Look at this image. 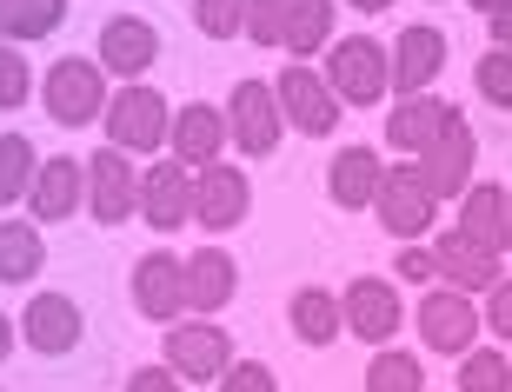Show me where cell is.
I'll return each mask as SVG.
<instances>
[{
    "label": "cell",
    "mask_w": 512,
    "mask_h": 392,
    "mask_svg": "<svg viewBox=\"0 0 512 392\" xmlns=\"http://www.w3.org/2000/svg\"><path fill=\"white\" fill-rule=\"evenodd\" d=\"M506 213H512V193H506Z\"/></svg>",
    "instance_id": "cell-44"
},
{
    "label": "cell",
    "mask_w": 512,
    "mask_h": 392,
    "mask_svg": "<svg viewBox=\"0 0 512 392\" xmlns=\"http://www.w3.org/2000/svg\"><path fill=\"white\" fill-rule=\"evenodd\" d=\"M346 7H360V14H386L393 0H346Z\"/></svg>",
    "instance_id": "cell-42"
},
{
    "label": "cell",
    "mask_w": 512,
    "mask_h": 392,
    "mask_svg": "<svg viewBox=\"0 0 512 392\" xmlns=\"http://www.w3.org/2000/svg\"><path fill=\"white\" fill-rule=\"evenodd\" d=\"M459 233L479 246V253H506L512 246V213H506V187H486V180H473L466 187V200H459Z\"/></svg>",
    "instance_id": "cell-24"
},
{
    "label": "cell",
    "mask_w": 512,
    "mask_h": 392,
    "mask_svg": "<svg viewBox=\"0 0 512 392\" xmlns=\"http://www.w3.org/2000/svg\"><path fill=\"white\" fill-rule=\"evenodd\" d=\"M399 280H413V286H439V266H433V246L419 240V246H399V260H393Z\"/></svg>",
    "instance_id": "cell-38"
},
{
    "label": "cell",
    "mask_w": 512,
    "mask_h": 392,
    "mask_svg": "<svg viewBox=\"0 0 512 392\" xmlns=\"http://www.w3.org/2000/svg\"><path fill=\"white\" fill-rule=\"evenodd\" d=\"M213 386H220V392H280V379H273V366H266V359H233Z\"/></svg>",
    "instance_id": "cell-36"
},
{
    "label": "cell",
    "mask_w": 512,
    "mask_h": 392,
    "mask_svg": "<svg viewBox=\"0 0 512 392\" xmlns=\"http://www.w3.org/2000/svg\"><path fill=\"white\" fill-rule=\"evenodd\" d=\"M47 266V240L34 220H0V286H27Z\"/></svg>",
    "instance_id": "cell-26"
},
{
    "label": "cell",
    "mask_w": 512,
    "mask_h": 392,
    "mask_svg": "<svg viewBox=\"0 0 512 392\" xmlns=\"http://www.w3.org/2000/svg\"><path fill=\"white\" fill-rule=\"evenodd\" d=\"M160 366H167V373H180L187 386H200V379H220V373L233 366V333L220 326V319H200V313L173 319L167 339H160Z\"/></svg>",
    "instance_id": "cell-5"
},
{
    "label": "cell",
    "mask_w": 512,
    "mask_h": 392,
    "mask_svg": "<svg viewBox=\"0 0 512 392\" xmlns=\"http://www.w3.org/2000/svg\"><path fill=\"white\" fill-rule=\"evenodd\" d=\"M107 100H114V87H107V74H100L94 54L54 60L47 80H40V107H47L54 127H94L100 113H107Z\"/></svg>",
    "instance_id": "cell-3"
},
{
    "label": "cell",
    "mask_w": 512,
    "mask_h": 392,
    "mask_svg": "<svg viewBox=\"0 0 512 392\" xmlns=\"http://www.w3.org/2000/svg\"><path fill=\"white\" fill-rule=\"evenodd\" d=\"M393 54V94H433L439 67H446V34L439 27H426V20H413V27H399V40L386 47Z\"/></svg>",
    "instance_id": "cell-19"
},
{
    "label": "cell",
    "mask_w": 512,
    "mask_h": 392,
    "mask_svg": "<svg viewBox=\"0 0 512 392\" xmlns=\"http://www.w3.org/2000/svg\"><path fill=\"white\" fill-rule=\"evenodd\" d=\"M473 87L486 107H512V54L506 47H486V54L473 60Z\"/></svg>",
    "instance_id": "cell-33"
},
{
    "label": "cell",
    "mask_w": 512,
    "mask_h": 392,
    "mask_svg": "<svg viewBox=\"0 0 512 392\" xmlns=\"http://www.w3.org/2000/svg\"><path fill=\"white\" fill-rule=\"evenodd\" d=\"M333 14H340V0H293V14H286V54L293 60H313L333 47Z\"/></svg>",
    "instance_id": "cell-27"
},
{
    "label": "cell",
    "mask_w": 512,
    "mask_h": 392,
    "mask_svg": "<svg viewBox=\"0 0 512 392\" xmlns=\"http://www.w3.org/2000/svg\"><path fill=\"white\" fill-rule=\"evenodd\" d=\"M479 326H493L499 339H512V280L499 273V286H486V306H479Z\"/></svg>",
    "instance_id": "cell-37"
},
{
    "label": "cell",
    "mask_w": 512,
    "mask_h": 392,
    "mask_svg": "<svg viewBox=\"0 0 512 392\" xmlns=\"http://www.w3.org/2000/svg\"><path fill=\"white\" fill-rule=\"evenodd\" d=\"M100 127H107V147H120L133 160V153H167V133H173V107L160 87H147V80H127V87H114V100H107V113H100Z\"/></svg>",
    "instance_id": "cell-1"
},
{
    "label": "cell",
    "mask_w": 512,
    "mask_h": 392,
    "mask_svg": "<svg viewBox=\"0 0 512 392\" xmlns=\"http://www.w3.org/2000/svg\"><path fill=\"white\" fill-rule=\"evenodd\" d=\"M247 206H253L247 167L213 160V167L193 173V226H200V233H227V226H240V220H247Z\"/></svg>",
    "instance_id": "cell-9"
},
{
    "label": "cell",
    "mask_w": 512,
    "mask_h": 392,
    "mask_svg": "<svg viewBox=\"0 0 512 392\" xmlns=\"http://www.w3.org/2000/svg\"><path fill=\"white\" fill-rule=\"evenodd\" d=\"M380 180H386V160L373 147H340L333 167H326V200L340 206V213H366V206L380 200Z\"/></svg>",
    "instance_id": "cell-21"
},
{
    "label": "cell",
    "mask_w": 512,
    "mask_h": 392,
    "mask_svg": "<svg viewBox=\"0 0 512 392\" xmlns=\"http://www.w3.org/2000/svg\"><path fill=\"white\" fill-rule=\"evenodd\" d=\"M326 87L340 94V107H380L393 94V54L373 34H346L326 47Z\"/></svg>",
    "instance_id": "cell-2"
},
{
    "label": "cell",
    "mask_w": 512,
    "mask_h": 392,
    "mask_svg": "<svg viewBox=\"0 0 512 392\" xmlns=\"http://www.w3.org/2000/svg\"><path fill=\"white\" fill-rule=\"evenodd\" d=\"M433 266H439V286H453V293H486V286H499V260L493 253H479L466 233H433Z\"/></svg>",
    "instance_id": "cell-23"
},
{
    "label": "cell",
    "mask_w": 512,
    "mask_h": 392,
    "mask_svg": "<svg viewBox=\"0 0 512 392\" xmlns=\"http://www.w3.org/2000/svg\"><path fill=\"white\" fill-rule=\"evenodd\" d=\"M87 213L100 226H120L140 213V167H133L120 147H100L87 160Z\"/></svg>",
    "instance_id": "cell-12"
},
{
    "label": "cell",
    "mask_w": 512,
    "mask_h": 392,
    "mask_svg": "<svg viewBox=\"0 0 512 392\" xmlns=\"http://www.w3.org/2000/svg\"><path fill=\"white\" fill-rule=\"evenodd\" d=\"M373 213H380V226L393 233L399 246H419L426 233H439V193L426 187V173H419V160H399V167H386V180H380V200H373Z\"/></svg>",
    "instance_id": "cell-4"
},
{
    "label": "cell",
    "mask_w": 512,
    "mask_h": 392,
    "mask_svg": "<svg viewBox=\"0 0 512 392\" xmlns=\"http://www.w3.org/2000/svg\"><path fill=\"white\" fill-rule=\"evenodd\" d=\"M486 34H493V47H506V54H512V0L499 7V14H486Z\"/></svg>",
    "instance_id": "cell-40"
},
{
    "label": "cell",
    "mask_w": 512,
    "mask_h": 392,
    "mask_svg": "<svg viewBox=\"0 0 512 392\" xmlns=\"http://www.w3.org/2000/svg\"><path fill=\"white\" fill-rule=\"evenodd\" d=\"M340 313H346V333L353 339H393L399 326H406V299H399L393 280L360 273V280L340 293Z\"/></svg>",
    "instance_id": "cell-15"
},
{
    "label": "cell",
    "mask_w": 512,
    "mask_h": 392,
    "mask_svg": "<svg viewBox=\"0 0 512 392\" xmlns=\"http://www.w3.org/2000/svg\"><path fill=\"white\" fill-rule=\"evenodd\" d=\"M233 293H240V260H233L227 246H193L187 253V313L200 319H220L233 306Z\"/></svg>",
    "instance_id": "cell-18"
},
{
    "label": "cell",
    "mask_w": 512,
    "mask_h": 392,
    "mask_svg": "<svg viewBox=\"0 0 512 392\" xmlns=\"http://www.w3.org/2000/svg\"><path fill=\"white\" fill-rule=\"evenodd\" d=\"M133 313L153 319V326H173V319H187V260L167 253V246H153L133 260Z\"/></svg>",
    "instance_id": "cell-7"
},
{
    "label": "cell",
    "mask_w": 512,
    "mask_h": 392,
    "mask_svg": "<svg viewBox=\"0 0 512 392\" xmlns=\"http://www.w3.org/2000/svg\"><path fill=\"white\" fill-rule=\"evenodd\" d=\"M466 7H473V14H499V7H506V0H466Z\"/></svg>",
    "instance_id": "cell-43"
},
{
    "label": "cell",
    "mask_w": 512,
    "mask_h": 392,
    "mask_svg": "<svg viewBox=\"0 0 512 392\" xmlns=\"http://www.w3.org/2000/svg\"><path fill=\"white\" fill-rule=\"evenodd\" d=\"M94 60H100V74H120V80L153 74V60H160V27H153L147 14H120V20H107V27H100Z\"/></svg>",
    "instance_id": "cell-17"
},
{
    "label": "cell",
    "mask_w": 512,
    "mask_h": 392,
    "mask_svg": "<svg viewBox=\"0 0 512 392\" xmlns=\"http://www.w3.org/2000/svg\"><path fill=\"white\" fill-rule=\"evenodd\" d=\"M14 326H20V339H27L40 359H67L80 346V333H87V319H80V306L67 293H34Z\"/></svg>",
    "instance_id": "cell-16"
},
{
    "label": "cell",
    "mask_w": 512,
    "mask_h": 392,
    "mask_svg": "<svg viewBox=\"0 0 512 392\" xmlns=\"http://www.w3.org/2000/svg\"><path fill=\"white\" fill-rule=\"evenodd\" d=\"M366 392H426V366H419V353L380 346L373 366H366Z\"/></svg>",
    "instance_id": "cell-30"
},
{
    "label": "cell",
    "mask_w": 512,
    "mask_h": 392,
    "mask_svg": "<svg viewBox=\"0 0 512 392\" xmlns=\"http://www.w3.org/2000/svg\"><path fill=\"white\" fill-rule=\"evenodd\" d=\"M459 392H512V353L473 346V353L459 359Z\"/></svg>",
    "instance_id": "cell-31"
},
{
    "label": "cell",
    "mask_w": 512,
    "mask_h": 392,
    "mask_svg": "<svg viewBox=\"0 0 512 392\" xmlns=\"http://www.w3.org/2000/svg\"><path fill=\"white\" fill-rule=\"evenodd\" d=\"M419 339H426L433 353H453V359H466V353L479 346V306H473V293L433 286V293L419 299Z\"/></svg>",
    "instance_id": "cell-11"
},
{
    "label": "cell",
    "mask_w": 512,
    "mask_h": 392,
    "mask_svg": "<svg viewBox=\"0 0 512 392\" xmlns=\"http://www.w3.org/2000/svg\"><path fill=\"white\" fill-rule=\"evenodd\" d=\"M220 113H227V133H233V147L247 153V160L280 153V140H286V113H280V94H273L266 80H240Z\"/></svg>",
    "instance_id": "cell-6"
},
{
    "label": "cell",
    "mask_w": 512,
    "mask_h": 392,
    "mask_svg": "<svg viewBox=\"0 0 512 392\" xmlns=\"http://www.w3.org/2000/svg\"><path fill=\"white\" fill-rule=\"evenodd\" d=\"M34 173H40V153L27 133H0V206H20L34 193Z\"/></svg>",
    "instance_id": "cell-29"
},
{
    "label": "cell",
    "mask_w": 512,
    "mask_h": 392,
    "mask_svg": "<svg viewBox=\"0 0 512 392\" xmlns=\"http://www.w3.org/2000/svg\"><path fill=\"white\" fill-rule=\"evenodd\" d=\"M446 113H453V100L439 94H406L393 100V113H386V140H393V153H406V160H426L439 140V127H446Z\"/></svg>",
    "instance_id": "cell-22"
},
{
    "label": "cell",
    "mask_w": 512,
    "mask_h": 392,
    "mask_svg": "<svg viewBox=\"0 0 512 392\" xmlns=\"http://www.w3.org/2000/svg\"><path fill=\"white\" fill-rule=\"evenodd\" d=\"M14 333H20V326H14V319H7V313H0V359L14 353Z\"/></svg>",
    "instance_id": "cell-41"
},
{
    "label": "cell",
    "mask_w": 512,
    "mask_h": 392,
    "mask_svg": "<svg viewBox=\"0 0 512 392\" xmlns=\"http://www.w3.org/2000/svg\"><path fill=\"white\" fill-rule=\"evenodd\" d=\"M473 167H479V140L473 127H466V113H446V127H439L433 153L419 160V173H426V187L439 193V200H466V187H473Z\"/></svg>",
    "instance_id": "cell-10"
},
{
    "label": "cell",
    "mask_w": 512,
    "mask_h": 392,
    "mask_svg": "<svg viewBox=\"0 0 512 392\" xmlns=\"http://www.w3.org/2000/svg\"><path fill=\"white\" fill-rule=\"evenodd\" d=\"M34 94H40V80H34V67H27V54H20L14 40H0V113L27 107Z\"/></svg>",
    "instance_id": "cell-32"
},
{
    "label": "cell",
    "mask_w": 512,
    "mask_h": 392,
    "mask_svg": "<svg viewBox=\"0 0 512 392\" xmlns=\"http://www.w3.org/2000/svg\"><path fill=\"white\" fill-rule=\"evenodd\" d=\"M286 319H293V339L300 346H333L346 333L340 293H326V286H300V293L286 299Z\"/></svg>",
    "instance_id": "cell-25"
},
{
    "label": "cell",
    "mask_w": 512,
    "mask_h": 392,
    "mask_svg": "<svg viewBox=\"0 0 512 392\" xmlns=\"http://www.w3.org/2000/svg\"><path fill=\"white\" fill-rule=\"evenodd\" d=\"M286 14H293V0H247V40L253 47H280Z\"/></svg>",
    "instance_id": "cell-35"
},
{
    "label": "cell",
    "mask_w": 512,
    "mask_h": 392,
    "mask_svg": "<svg viewBox=\"0 0 512 392\" xmlns=\"http://www.w3.org/2000/svg\"><path fill=\"white\" fill-rule=\"evenodd\" d=\"M27 206H34V226L74 220L80 206H87V160H67V153H54V160H40V173H34V193H27Z\"/></svg>",
    "instance_id": "cell-20"
},
{
    "label": "cell",
    "mask_w": 512,
    "mask_h": 392,
    "mask_svg": "<svg viewBox=\"0 0 512 392\" xmlns=\"http://www.w3.org/2000/svg\"><path fill=\"white\" fill-rule=\"evenodd\" d=\"M67 20V0H0V40H47Z\"/></svg>",
    "instance_id": "cell-28"
},
{
    "label": "cell",
    "mask_w": 512,
    "mask_h": 392,
    "mask_svg": "<svg viewBox=\"0 0 512 392\" xmlns=\"http://www.w3.org/2000/svg\"><path fill=\"white\" fill-rule=\"evenodd\" d=\"M273 94H280L286 127L306 133V140H326V133L340 127V94L326 87V74H313V60H293V67L273 80Z\"/></svg>",
    "instance_id": "cell-8"
},
{
    "label": "cell",
    "mask_w": 512,
    "mask_h": 392,
    "mask_svg": "<svg viewBox=\"0 0 512 392\" xmlns=\"http://www.w3.org/2000/svg\"><path fill=\"white\" fill-rule=\"evenodd\" d=\"M127 392H187V379L167 373V366H133V373H127Z\"/></svg>",
    "instance_id": "cell-39"
},
{
    "label": "cell",
    "mask_w": 512,
    "mask_h": 392,
    "mask_svg": "<svg viewBox=\"0 0 512 392\" xmlns=\"http://www.w3.org/2000/svg\"><path fill=\"white\" fill-rule=\"evenodd\" d=\"M140 220L153 233H173V226L193 220V167H180L173 153H160L147 173H140Z\"/></svg>",
    "instance_id": "cell-14"
},
{
    "label": "cell",
    "mask_w": 512,
    "mask_h": 392,
    "mask_svg": "<svg viewBox=\"0 0 512 392\" xmlns=\"http://www.w3.org/2000/svg\"><path fill=\"white\" fill-rule=\"evenodd\" d=\"M193 27H200L207 40L247 34V0H193Z\"/></svg>",
    "instance_id": "cell-34"
},
{
    "label": "cell",
    "mask_w": 512,
    "mask_h": 392,
    "mask_svg": "<svg viewBox=\"0 0 512 392\" xmlns=\"http://www.w3.org/2000/svg\"><path fill=\"white\" fill-rule=\"evenodd\" d=\"M233 147L227 133V113L213 107V100H187V107H173V133H167V153L180 160V167H213L220 153Z\"/></svg>",
    "instance_id": "cell-13"
}]
</instances>
